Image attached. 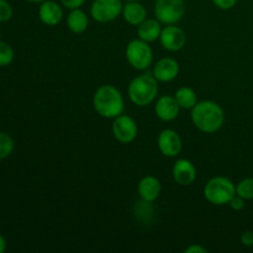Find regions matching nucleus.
<instances>
[{
  "label": "nucleus",
  "instance_id": "30",
  "mask_svg": "<svg viewBox=\"0 0 253 253\" xmlns=\"http://www.w3.org/2000/svg\"><path fill=\"white\" fill-rule=\"evenodd\" d=\"M26 1H29V2H43L44 0H26Z\"/></svg>",
  "mask_w": 253,
  "mask_h": 253
},
{
  "label": "nucleus",
  "instance_id": "12",
  "mask_svg": "<svg viewBox=\"0 0 253 253\" xmlns=\"http://www.w3.org/2000/svg\"><path fill=\"white\" fill-rule=\"evenodd\" d=\"M173 179L179 185H190L197 179V168L190 161L180 158L174 163L172 169Z\"/></svg>",
  "mask_w": 253,
  "mask_h": 253
},
{
  "label": "nucleus",
  "instance_id": "25",
  "mask_svg": "<svg viewBox=\"0 0 253 253\" xmlns=\"http://www.w3.org/2000/svg\"><path fill=\"white\" fill-rule=\"evenodd\" d=\"M229 205L231 207V209L236 210V211H240V210H242L245 208V199L240 197V195L235 194L234 198L230 200Z\"/></svg>",
  "mask_w": 253,
  "mask_h": 253
},
{
  "label": "nucleus",
  "instance_id": "15",
  "mask_svg": "<svg viewBox=\"0 0 253 253\" xmlns=\"http://www.w3.org/2000/svg\"><path fill=\"white\" fill-rule=\"evenodd\" d=\"M161 182L153 175H146L138 182L137 192L142 200L153 203L161 194Z\"/></svg>",
  "mask_w": 253,
  "mask_h": 253
},
{
  "label": "nucleus",
  "instance_id": "4",
  "mask_svg": "<svg viewBox=\"0 0 253 253\" xmlns=\"http://www.w3.org/2000/svg\"><path fill=\"white\" fill-rule=\"evenodd\" d=\"M236 194V185L226 177H214L205 184L204 197L210 204L225 205Z\"/></svg>",
  "mask_w": 253,
  "mask_h": 253
},
{
  "label": "nucleus",
  "instance_id": "16",
  "mask_svg": "<svg viewBox=\"0 0 253 253\" xmlns=\"http://www.w3.org/2000/svg\"><path fill=\"white\" fill-rule=\"evenodd\" d=\"M123 17L127 24L138 26L147 19V11L145 6L138 1H126L123 7Z\"/></svg>",
  "mask_w": 253,
  "mask_h": 253
},
{
  "label": "nucleus",
  "instance_id": "31",
  "mask_svg": "<svg viewBox=\"0 0 253 253\" xmlns=\"http://www.w3.org/2000/svg\"><path fill=\"white\" fill-rule=\"evenodd\" d=\"M125 1H140V0H125Z\"/></svg>",
  "mask_w": 253,
  "mask_h": 253
},
{
  "label": "nucleus",
  "instance_id": "19",
  "mask_svg": "<svg viewBox=\"0 0 253 253\" xmlns=\"http://www.w3.org/2000/svg\"><path fill=\"white\" fill-rule=\"evenodd\" d=\"M174 98L180 109H193L198 103L197 93L189 86H182L178 89L174 94Z\"/></svg>",
  "mask_w": 253,
  "mask_h": 253
},
{
  "label": "nucleus",
  "instance_id": "27",
  "mask_svg": "<svg viewBox=\"0 0 253 253\" xmlns=\"http://www.w3.org/2000/svg\"><path fill=\"white\" fill-rule=\"evenodd\" d=\"M241 242L246 247L253 246V231H245L241 235Z\"/></svg>",
  "mask_w": 253,
  "mask_h": 253
},
{
  "label": "nucleus",
  "instance_id": "11",
  "mask_svg": "<svg viewBox=\"0 0 253 253\" xmlns=\"http://www.w3.org/2000/svg\"><path fill=\"white\" fill-rule=\"evenodd\" d=\"M178 74H179V63L170 57L160 59L153 67V77L162 83L174 81Z\"/></svg>",
  "mask_w": 253,
  "mask_h": 253
},
{
  "label": "nucleus",
  "instance_id": "10",
  "mask_svg": "<svg viewBox=\"0 0 253 253\" xmlns=\"http://www.w3.org/2000/svg\"><path fill=\"white\" fill-rule=\"evenodd\" d=\"M158 148H160L161 153L166 157H177L180 153L183 147L182 138H180L179 133L175 132L172 128H166L160 133L157 140Z\"/></svg>",
  "mask_w": 253,
  "mask_h": 253
},
{
  "label": "nucleus",
  "instance_id": "8",
  "mask_svg": "<svg viewBox=\"0 0 253 253\" xmlns=\"http://www.w3.org/2000/svg\"><path fill=\"white\" fill-rule=\"evenodd\" d=\"M113 135L119 142L131 143L137 137V124L128 115H119L114 119L113 123Z\"/></svg>",
  "mask_w": 253,
  "mask_h": 253
},
{
  "label": "nucleus",
  "instance_id": "24",
  "mask_svg": "<svg viewBox=\"0 0 253 253\" xmlns=\"http://www.w3.org/2000/svg\"><path fill=\"white\" fill-rule=\"evenodd\" d=\"M239 0H212L214 5L221 10H230L237 4Z\"/></svg>",
  "mask_w": 253,
  "mask_h": 253
},
{
  "label": "nucleus",
  "instance_id": "29",
  "mask_svg": "<svg viewBox=\"0 0 253 253\" xmlns=\"http://www.w3.org/2000/svg\"><path fill=\"white\" fill-rule=\"evenodd\" d=\"M6 250V241H5L4 236L0 235V253H2Z\"/></svg>",
  "mask_w": 253,
  "mask_h": 253
},
{
  "label": "nucleus",
  "instance_id": "9",
  "mask_svg": "<svg viewBox=\"0 0 253 253\" xmlns=\"http://www.w3.org/2000/svg\"><path fill=\"white\" fill-rule=\"evenodd\" d=\"M160 42L165 49L169 52H177L185 46L187 35L184 30L174 25H167L163 27L160 36Z\"/></svg>",
  "mask_w": 253,
  "mask_h": 253
},
{
  "label": "nucleus",
  "instance_id": "20",
  "mask_svg": "<svg viewBox=\"0 0 253 253\" xmlns=\"http://www.w3.org/2000/svg\"><path fill=\"white\" fill-rule=\"evenodd\" d=\"M14 140L6 132L0 131V160L9 157L14 151Z\"/></svg>",
  "mask_w": 253,
  "mask_h": 253
},
{
  "label": "nucleus",
  "instance_id": "5",
  "mask_svg": "<svg viewBox=\"0 0 253 253\" xmlns=\"http://www.w3.org/2000/svg\"><path fill=\"white\" fill-rule=\"evenodd\" d=\"M126 59L135 69H147L153 61L152 48L143 40H132L126 47Z\"/></svg>",
  "mask_w": 253,
  "mask_h": 253
},
{
  "label": "nucleus",
  "instance_id": "3",
  "mask_svg": "<svg viewBox=\"0 0 253 253\" xmlns=\"http://www.w3.org/2000/svg\"><path fill=\"white\" fill-rule=\"evenodd\" d=\"M157 79L153 74H141L133 78L128 84V98L135 105L147 106L155 101L158 94Z\"/></svg>",
  "mask_w": 253,
  "mask_h": 253
},
{
  "label": "nucleus",
  "instance_id": "26",
  "mask_svg": "<svg viewBox=\"0 0 253 253\" xmlns=\"http://www.w3.org/2000/svg\"><path fill=\"white\" fill-rule=\"evenodd\" d=\"M61 1V4L63 5V6H66L67 9H79V7L82 6V5L85 2V0H59Z\"/></svg>",
  "mask_w": 253,
  "mask_h": 253
},
{
  "label": "nucleus",
  "instance_id": "6",
  "mask_svg": "<svg viewBox=\"0 0 253 253\" xmlns=\"http://www.w3.org/2000/svg\"><path fill=\"white\" fill-rule=\"evenodd\" d=\"M185 14L184 0H156L155 16L161 24L174 25Z\"/></svg>",
  "mask_w": 253,
  "mask_h": 253
},
{
  "label": "nucleus",
  "instance_id": "13",
  "mask_svg": "<svg viewBox=\"0 0 253 253\" xmlns=\"http://www.w3.org/2000/svg\"><path fill=\"white\" fill-rule=\"evenodd\" d=\"M180 106L172 95H163L157 99L155 105L156 115L162 121H173L179 115Z\"/></svg>",
  "mask_w": 253,
  "mask_h": 253
},
{
  "label": "nucleus",
  "instance_id": "17",
  "mask_svg": "<svg viewBox=\"0 0 253 253\" xmlns=\"http://www.w3.org/2000/svg\"><path fill=\"white\" fill-rule=\"evenodd\" d=\"M161 32H162V27L157 19H146L137 26L138 37L148 43L160 39Z\"/></svg>",
  "mask_w": 253,
  "mask_h": 253
},
{
  "label": "nucleus",
  "instance_id": "18",
  "mask_svg": "<svg viewBox=\"0 0 253 253\" xmlns=\"http://www.w3.org/2000/svg\"><path fill=\"white\" fill-rule=\"evenodd\" d=\"M89 20L85 12L81 9H73L67 17V26L73 34H83L88 29Z\"/></svg>",
  "mask_w": 253,
  "mask_h": 253
},
{
  "label": "nucleus",
  "instance_id": "7",
  "mask_svg": "<svg viewBox=\"0 0 253 253\" xmlns=\"http://www.w3.org/2000/svg\"><path fill=\"white\" fill-rule=\"evenodd\" d=\"M121 0H94L90 6V15L100 24L114 21L123 14Z\"/></svg>",
  "mask_w": 253,
  "mask_h": 253
},
{
  "label": "nucleus",
  "instance_id": "21",
  "mask_svg": "<svg viewBox=\"0 0 253 253\" xmlns=\"http://www.w3.org/2000/svg\"><path fill=\"white\" fill-rule=\"evenodd\" d=\"M236 194L245 200L253 199V178H245L236 185Z\"/></svg>",
  "mask_w": 253,
  "mask_h": 253
},
{
  "label": "nucleus",
  "instance_id": "23",
  "mask_svg": "<svg viewBox=\"0 0 253 253\" xmlns=\"http://www.w3.org/2000/svg\"><path fill=\"white\" fill-rule=\"evenodd\" d=\"M14 11L6 0H0V22H6L11 20Z\"/></svg>",
  "mask_w": 253,
  "mask_h": 253
},
{
  "label": "nucleus",
  "instance_id": "28",
  "mask_svg": "<svg viewBox=\"0 0 253 253\" xmlns=\"http://www.w3.org/2000/svg\"><path fill=\"white\" fill-rule=\"evenodd\" d=\"M185 253H207L208 250L200 245H190L189 247L184 250Z\"/></svg>",
  "mask_w": 253,
  "mask_h": 253
},
{
  "label": "nucleus",
  "instance_id": "2",
  "mask_svg": "<svg viewBox=\"0 0 253 253\" xmlns=\"http://www.w3.org/2000/svg\"><path fill=\"white\" fill-rule=\"evenodd\" d=\"M93 106L98 115L105 119H115L121 115L125 108L120 90L111 84L98 88L93 98Z\"/></svg>",
  "mask_w": 253,
  "mask_h": 253
},
{
  "label": "nucleus",
  "instance_id": "22",
  "mask_svg": "<svg viewBox=\"0 0 253 253\" xmlns=\"http://www.w3.org/2000/svg\"><path fill=\"white\" fill-rule=\"evenodd\" d=\"M14 49L9 43L0 41V67H6L14 61Z\"/></svg>",
  "mask_w": 253,
  "mask_h": 253
},
{
  "label": "nucleus",
  "instance_id": "14",
  "mask_svg": "<svg viewBox=\"0 0 253 253\" xmlns=\"http://www.w3.org/2000/svg\"><path fill=\"white\" fill-rule=\"evenodd\" d=\"M39 17L42 24L47 26H56L63 19V10L58 2L53 0H44L40 5Z\"/></svg>",
  "mask_w": 253,
  "mask_h": 253
},
{
  "label": "nucleus",
  "instance_id": "1",
  "mask_svg": "<svg viewBox=\"0 0 253 253\" xmlns=\"http://www.w3.org/2000/svg\"><path fill=\"white\" fill-rule=\"evenodd\" d=\"M192 121L195 127L205 133H214L222 127L225 114L221 106L212 100L197 103L192 109Z\"/></svg>",
  "mask_w": 253,
  "mask_h": 253
}]
</instances>
